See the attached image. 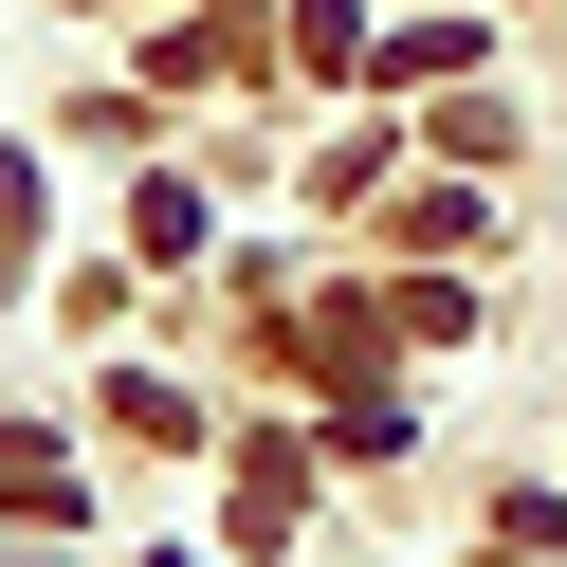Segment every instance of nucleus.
<instances>
[{
	"label": "nucleus",
	"mask_w": 567,
	"mask_h": 567,
	"mask_svg": "<svg viewBox=\"0 0 567 567\" xmlns=\"http://www.w3.org/2000/svg\"><path fill=\"white\" fill-rule=\"evenodd\" d=\"M55 494H74V476H55V440H0V513H55Z\"/></svg>",
	"instance_id": "nucleus-1"
}]
</instances>
